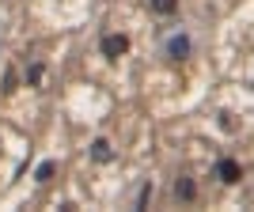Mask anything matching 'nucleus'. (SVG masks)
I'll return each instance as SVG.
<instances>
[{
  "label": "nucleus",
  "mask_w": 254,
  "mask_h": 212,
  "mask_svg": "<svg viewBox=\"0 0 254 212\" xmlns=\"http://www.w3.org/2000/svg\"><path fill=\"white\" fill-rule=\"evenodd\" d=\"M216 174H220V182H228V186H235V182L243 178V167H239L235 159H220V163H216Z\"/></svg>",
  "instance_id": "1"
},
{
  "label": "nucleus",
  "mask_w": 254,
  "mask_h": 212,
  "mask_svg": "<svg viewBox=\"0 0 254 212\" xmlns=\"http://www.w3.org/2000/svg\"><path fill=\"white\" fill-rule=\"evenodd\" d=\"M126 50H129L126 34H106V38H103V53H106V57H122Z\"/></svg>",
  "instance_id": "2"
},
{
  "label": "nucleus",
  "mask_w": 254,
  "mask_h": 212,
  "mask_svg": "<svg viewBox=\"0 0 254 212\" xmlns=\"http://www.w3.org/2000/svg\"><path fill=\"white\" fill-rule=\"evenodd\" d=\"M186 53H190V38H186V34H175V38H171V42H167V57H175V61H182Z\"/></svg>",
  "instance_id": "3"
},
{
  "label": "nucleus",
  "mask_w": 254,
  "mask_h": 212,
  "mask_svg": "<svg viewBox=\"0 0 254 212\" xmlns=\"http://www.w3.org/2000/svg\"><path fill=\"white\" fill-rule=\"evenodd\" d=\"M91 156H95V163H110V156H114V152H110V144H106V140H95V144H91Z\"/></svg>",
  "instance_id": "4"
},
{
  "label": "nucleus",
  "mask_w": 254,
  "mask_h": 212,
  "mask_svg": "<svg viewBox=\"0 0 254 212\" xmlns=\"http://www.w3.org/2000/svg\"><path fill=\"white\" fill-rule=\"evenodd\" d=\"M148 8L159 11V15H171V11L179 8V0H148Z\"/></svg>",
  "instance_id": "5"
},
{
  "label": "nucleus",
  "mask_w": 254,
  "mask_h": 212,
  "mask_svg": "<svg viewBox=\"0 0 254 212\" xmlns=\"http://www.w3.org/2000/svg\"><path fill=\"white\" fill-rule=\"evenodd\" d=\"M53 170H57V163H42V167L34 170V178H38V182H50V178H53Z\"/></svg>",
  "instance_id": "6"
},
{
  "label": "nucleus",
  "mask_w": 254,
  "mask_h": 212,
  "mask_svg": "<svg viewBox=\"0 0 254 212\" xmlns=\"http://www.w3.org/2000/svg\"><path fill=\"white\" fill-rule=\"evenodd\" d=\"M175 190H179V197H182V201H190V197H193V182H190V178H182L179 186H175Z\"/></svg>",
  "instance_id": "7"
}]
</instances>
